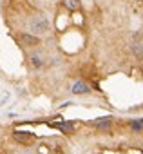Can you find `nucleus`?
<instances>
[{
    "label": "nucleus",
    "instance_id": "nucleus-1",
    "mask_svg": "<svg viewBox=\"0 0 143 154\" xmlns=\"http://www.w3.org/2000/svg\"><path fill=\"white\" fill-rule=\"evenodd\" d=\"M29 29H31L35 35H44V33H47V29H49V22H47V18H44V17H36V18L31 20Z\"/></svg>",
    "mask_w": 143,
    "mask_h": 154
},
{
    "label": "nucleus",
    "instance_id": "nucleus-2",
    "mask_svg": "<svg viewBox=\"0 0 143 154\" xmlns=\"http://www.w3.org/2000/svg\"><path fill=\"white\" fill-rule=\"evenodd\" d=\"M71 91H73L75 94H89V93H91V87H89L85 82H75Z\"/></svg>",
    "mask_w": 143,
    "mask_h": 154
},
{
    "label": "nucleus",
    "instance_id": "nucleus-3",
    "mask_svg": "<svg viewBox=\"0 0 143 154\" xmlns=\"http://www.w3.org/2000/svg\"><path fill=\"white\" fill-rule=\"evenodd\" d=\"M20 40H22V44L27 45V47H33V45H38V44H40V38H38L36 35H27V33H24V35L20 36Z\"/></svg>",
    "mask_w": 143,
    "mask_h": 154
},
{
    "label": "nucleus",
    "instance_id": "nucleus-4",
    "mask_svg": "<svg viewBox=\"0 0 143 154\" xmlns=\"http://www.w3.org/2000/svg\"><path fill=\"white\" fill-rule=\"evenodd\" d=\"M93 125H94V127H98L100 131H109V129H111V125H112V120H111V118H102V120L93 122Z\"/></svg>",
    "mask_w": 143,
    "mask_h": 154
},
{
    "label": "nucleus",
    "instance_id": "nucleus-5",
    "mask_svg": "<svg viewBox=\"0 0 143 154\" xmlns=\"http://www.w3.org/2000/svg\"><path fill=\"white\" fill-rule=\"evenodd\" d=\"M15 140L20 143H31L35 140V136L31 132H15Z\"/></svg>",
    "mask_w": 143,
    "mask_h": 154
},
{
    "label": "nucleus",
    "instance_id": "nucleus-6",
    "mask_svg": "<svg viewBox=\"0 0 143 154\" xmlns=\"http://www.w3.org/2000/svg\"><path fill=\"white\" fill-rule=\"evenodd\" d=\"M62 4H63V8H67L69 11H76V9L82 8V2H80V0H62Z\"/></svg>",
    "mask_w": 143,
    "mask_h": 154
},
{
    "label": "nucleus",
    "instance_id": "nucleus-7",
    "mask_svg": "<svg viewBox=\"0 0 143 154\" xmlns=\"http://www.w3.org/2000/svg\"><path fill=\"white\" fill-rule=\"evenodd\" d=\"M130 129H132L134 132H143V118L132 120V122H130Z\"/></svg>",
    "mask_w": 143,
    "mask_h": 154
},
{
    "label": "nucleus",
    "instance_id": "nucleus-8",
    "mask_svg": "<svg viewBox=\"0 0 143 154\" xmlns=\"http://www.w3.org/2000/svg\"><path fill=\"white\" fill-rule=\"evenodd\" d=\"M132 49H134V54H136L139 60H143V40H141L139 44H134Z\"/></svg>",
    "mask_w": 143,
    "mask_h": 154
},
{
    "label": "nucleus",
    "instance_id": "nucleus-9",
    "mask_svg": "<svg viewBox=\"0 0 143 154\" xmlns=\"http://www.w3.org/2000/svg\"><path fill=\"white\" fill-rule=\"evenodd\" d=\"M31 63H33L35 67H42V65H44V60H42V56L33 54V56H31Z\"/></svg>",
    "mask_w": 143,
    "mask_h": 154
},
{
    "label": "nucleus",
    "instance_id": "nucleus-10",
    "mask_svg": "<svg viewBox=\"0 0 143 154\" xmlns=\"http://www.w3.org/2000/svg\"><path fill=\"white\" fill-rule=\"evenodd\" d=\"M56 127H58V129H62V131H67V132H71V131L75 129V127H73V123H58Z\"/></svg>",
    "mask_w": 143,
    "mask_h": 154
}]
</instances>
